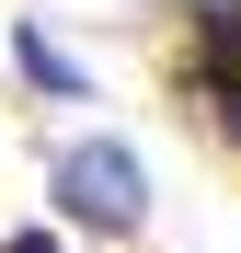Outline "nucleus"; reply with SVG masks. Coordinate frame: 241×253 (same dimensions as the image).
Here are the masks:
<instances>
[{"label":"nucleus","mask_w":241,"mask_h":253,"mask_svg":"<svg viewBox=\"0 0 241 253\" xmlns=\"http://www.w3.org/2000/svg\"><path fill=\"white\" fill-rule=\"evenodd\" d=\"M46 196H58V219L69 230H103V242H127L149 219V161L115 138V126H92V138H69L46 161Z\"/></svg>","instance_id":"obj_1"},{"label":"nucleus","mask_w":241,"mask_h":253,"mask_svg":"<svg viewBox=\"0 0 241 253\" xmlns=\"http://www.w3.org/2000/svg\"><path fill=\"white\" fill-rule=\"evenodd\" d=\"M0 253H58V230H34V219H23V230H12V242H0Z\"/></svg>","instance_id":"obj_3"},{"label":"nucleus","mask_w":241,"mask_h":253,"mask_svg":"<svg viewBox=\"0 0 241 253\" xmlns=\"http://www.w3.org/2000/svg\"><path fill=\"white\" fill-rule=\"evenodd\" d=\"M12 81H34L46 104H80V92H92V69H80L46 23H12Z\"/></svg>","instance_id":"obj_2"}]
</instances>
